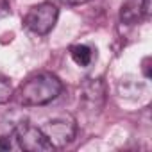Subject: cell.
<instances>
[{"instance_id":"obj_1","label":"cell","mask_w":152,"mask_h":152,"mask_svg":"<svg viewBox=\"0 0 152 152\" xmlns=\"http://www.w3.org/2000/svg\"><path fill=\"white\" fill-rule=\"evenodd\" d=\"M63 90L61 81L54 73L41 72L29 77L20 88V104L23 106H45L59 97Z\"/></svg>"},{"instance_id":"obj_2","label":"cell","mask_w":152,"mask_h":152,"mask_svg":"<svg viewBox=\"0 0 152 152\" xmlns=\"http://www.w3.org/2000/svg\"><path fill=\"white\" fill-rule=\"evenodd\" d=\"M57 16H59V9L50 2H43V4L32 6L27 11V15L23 16V25L31 32L45 36L56 27Z\"/></svg>"},{"instance_id":"obj_3","label":"cell","mask_w":152,"mask_h":152,"mask_svg":"<svg viewBox=\"0 0 152 152\" xmlns=\"http://www.w3.org/2000/svg\"><path fill=\"white\" fill-rule=\"evenodd\" d=\"M41 131L47 136V140L50 141V145L59 148V147L68 145L75 138L77 125H75V120L72 116H57V118L47 120Z\"/></svg>"},{"instance_id":"obj_4","label":"cell","mask_w":152,"mask_h":152,"mask_svg":"<svg viewBox=\"0 0 152 152\" xmlns=\"http://www.w3.org/2000/svg\"><path fill=\"white\" fill-rule=\"evenodd\" d=\"M15 138L18 141V147L29 152H45L54 148L47 136L43 134L41 127H34L29 122H22L15 129Z\"/></svg>"},{"instance_id":"obj_5","label":"cell","mask_w":152,"mask_h":152,"mask_svg":"<svg viewBox=\"0 0 152 152\" xmlns=\"http://www.w3.org/2000/svg\"><path fill=\"white\" fill-rule=\"evenodd\" d=\"M83 104L90 113H100L106 102V84L102 79H86L83 83Z\"/></svg>"},{"instance_id":"obj_6","label":"cell","mask_w":152,"mask_h":152,"mask_svg":"<svg viewBox=\"0 0 152 152\" xmlns=\"http://www.w3.org/2000/svg\"><path fill=\"white\" fill-rule=\"evenodd\" d=\"M150 13V0H124L120 7V20L122 23L132 25L143 15Z\"/></svg>"},{"instance_id":"obj_7","label":"cell","mask_w":152,"mask_h":152,"mask_svg":"<svg viewBox=\"0 0 152 152\" xmlns=\"http://www.w3.org/2000/svg\"><path fill=\"white\" fill-rule=\"evenodd\" d=\"M70 56L79 66H88L93 59V48L88 45H73L70 48Z\"/></svg>"},{"instance_id":"obj_8","label":"cell","mask_w":152,"mask_h":152,"mask_svg":"<svg viewBox=\"0 0 152 152\" xmlns=\"http://www.w3.org/2000/svg\"><path fill=\"white\" fill-rule=\"evenodd\" d=\"M13 88H11V81L7 77H0V104H6L11 99Z\"/></svg>"},{"instance_id":"obj_9","label":"cell","mask_w":152,"mask_h":152,"mask_svg":"<svg viewBox=\"0 0 152 152\" xmlns=\"http://www.w3.org/2000/svg\"><path fill=\"white\" fill-rule=\"evenodd\" d=\"M13 145H11V140L7 138V136H2V138H0V148H2V150H9Z\"/></svg>"},{"instance_id":"obj_10","label":"cell","mask_w":152,"mask_h":152,"mask_svg":"<svg viewBox=\"0 0 152 152\" xmlns=\"http://www.w3.org/2000/svg\"><path fill=\"white\" fill-rule=\"evenodd\" d=\"M9 15V4L7 0H0V16H6Z\"/></svg>"},{"instance_id":"obj_11","label":"cell","mask_w":152,"mask_h":152,"mask_svg":"<svg viewBox=\"0 0 152 152\" xmlns=\"http://www.w3.org/2000/svg\"><path fill=\"white\" fill-rule=\"evenodd\" d=\"M64 4H68V6H81V4H84V2H88V0H63Z\"/></svg>"}]
</instances>
